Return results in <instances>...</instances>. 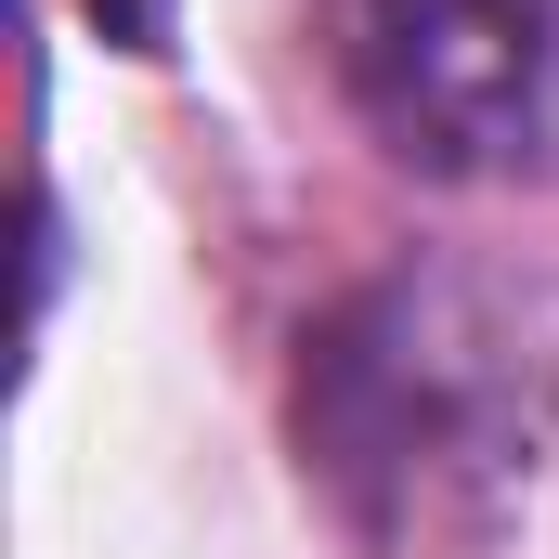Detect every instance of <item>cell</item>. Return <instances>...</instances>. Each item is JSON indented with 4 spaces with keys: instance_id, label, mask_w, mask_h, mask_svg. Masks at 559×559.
Wrapping results in <instances>:
<instances>
[{
    "instance_id": "1",
    "label": "cell",
    "mask_w": 559,
    "mask_h": 559,
    "mask_svg": "<svg viewBox=\"0 0 559 559\" xmlns=\"http://www.w3.org/2000/svg\"><path fill=\"white\" fill-rule=\"evenodd\" d=\"M325 66L429 182L534 156L559 92V0H325Z\"/></svg>"
}]
</instances>
